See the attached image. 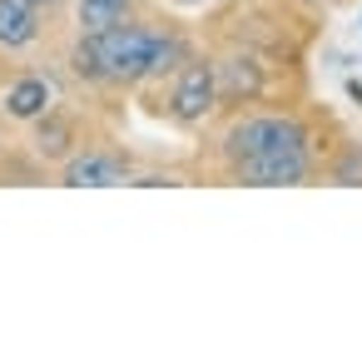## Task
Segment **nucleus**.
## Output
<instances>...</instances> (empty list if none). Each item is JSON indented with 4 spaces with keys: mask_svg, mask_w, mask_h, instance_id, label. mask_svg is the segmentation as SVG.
<instances>
[{
    "mask_svg": "<svg viewBox=\"0 0 362 362\" xmlns=\"http://www.w3.org/2000/svg\"><path fill=\"white\" fill-rule=\"evenodd\" d=\"M35 6H55V0H35Z\"/></svg>",
    "mask_w": 362,
    "mask_h": 362,
    "instance_id": "obj_11",
    "label": "nucleus"
},
{
    "mask_svg": "<svg viewBox=\"0 0 362 362\" xmlns=\"http://www.w3.org/2000/svg\"><path fill=\"white\" fill-rule=\"evenodd\" d=\"M179 55H184V45L169 40V35H149V30H134V25H115V30L85 35L75 45V70L90 75V80H144V75L169 70Z\"/></svg>",
    "mask_w": 362,
    "mask_h": 362,
    "instance_id": "obj_1",
    "label": "nucleus"
},
{
    "mask_svg": "<svg viewBox=\"0 0 362 362\" xmlns=\"http://www.w3.org/2000/svg\"><path fill=\"white\" fill-rule=\"evenodd\" d=\"M6 110H11L16 119H45V115H50V85L35 80V75L16 80V85L6 90Z\"/></svg>",
    "mask_w": 362,
    "mask_h": 362,
    "instance_id": "obj_7",
    "label": "nucleus"
},
{
    "mask_svg": "<svg viewBox=\"0 0 362 362\" xmlns=\"http://www.w3.org/2000/svg\"><path fill=\"white\" fill-rule=\"evenodd\" d=\"M35 35H40L35 0H0V45L25 50V45H35Z\"/></svg>",
    "mask_w": 362,
    "mask_h": 362,
    "instance_id": "obj_6",
    "label": "nucleus"
},
{
    "mask_svg": "<svg viewBox=\"0 0 362 362\" xmlns=\"http://www.w3.org/2000/svg\"><path fill=\"white\" fill-rule=\"evenodd\" d=\"M124 179H129L124 159L100 154V149H85V154H75V159L65 164V184H70V189H115V184H124Z\"/></svg>",
    "mask_w": 362,
    "mask_h": 362,
    "instance_id": "obj_5",
    "label": "nucleus"
},
{
    "mask_svg": "<svg viewBox=\"0 0 362 362\" xmlns=\"http://www.w3.org/2000/svg\"><path fill=\"white\" fill-rule=\"evenodd\" d=\"M70 139H75V129H70L65 119H50V115H45V124H40V134H35V149H40L45 159H65V154H70Z\"/></svg>",
    "mask_w": 362,
    "mask_h": 362,
    "instance_id": "obj_10",
    "label": "nucleus"
},
{
    "mask_svg": "<svg viewBox=\"0 0 362 362\" xmlns=\"http://www.w3.org/2000/svg\"><path fill=\"white\" fill-rule=\"evenodd\" d=\"M214 70H218V80H223V85H218L223 95H258V85H263L258 70H253V60H223V65H214Z\"/></svg>",
    "mask_w": 362,
    "mask_h": 362,
    "instance_id": "obj_9",
    "label": "nucleus"
},
{
    "mask_svg": "<svg viewBox=\"0 0 362 362\" xmlns=\"http://www.w3.org/2000/svg\"><path fill=\"white\" fill-rule=\"evenodd\" d=\"M129 11H134V0H80V25H85V35H100V30L129 25Z\"/></svg>",
    "mask_w": 362,
    "mask_h": 362,
    "instance_id": "obj_8",
    "label": "nucleus"
},
{
    "mask_svg": "<svg viewBox=\"0 0 362 362\" xmlns=\"http://www.w3.org/2000/svg\"><path fill=\"white\" fill-rule=\"evenodd\" d=\"M214 100H218V70L204 65V60H189V65L179 70L174 100H169L174 119H179V124H199V119L214 110Z\"/></svg>",
    "mask_w": 362,
    "mask_h": 362,
    "instance_id": "obj_3",
    "label": "nucleus"
},
{
    "mask_svg": "<svg viewBox=\"0 0 362 362\" xmlns=\"http://www.w3.org/2000/svg\"><path fill=\"white\" fill-rule=\"evenodd\" d=\"M228 159H248V154H263V149H308V134L298 119H283V115H258V119H238L223 139Z\"/></svg>",
    "mask_w": 362,
    "mask_h": 362,
    "instance_id": "obj_2",
    "label": "nucleus"
},
{
    "mask_svg": "<svg viewBox=\"0 0 362 362\" xmlns=\"http://www.w3.org/2000/svg\"><path fill=\"white\" fill-rule=\"evenodd\" d=\"M243 184H263V189H283V184H303L308 179V149H263L233 164Z\"/></svg>",
    "mask_w": 362,
    "mask_h": 362,
    "instance_id": "obj_4",
    "label": "nucleus"
}]
</instances>
